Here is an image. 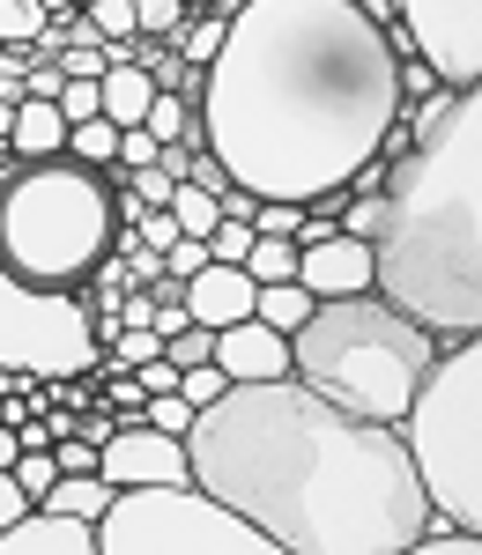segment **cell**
<instances>
[{
  "instance_id": "6da1fadb",
  "label": "cell",
  "mask_w": 482,
  "mask_h": 555,
  "mask_svg": "<svg viewBox=\"0 0 482 555\" xmlns=\"http://www.w3.org/2000/svg\"><path fill=\"white\" fill-rule=\"evenodd\" d=\"M201 133L253 201L350 193L394 127V52L356 0H245L201 82Z\"/></svg>"
},
{
  "instance_id": "7a4b0ae2",
  "label": "cell",
  "mask_w": 482,
  "mask_h": 555,
  "mask_svg": "<svg viewBox=\"0 0 482 555\" xmlns=\"http://www.w3.org/2000/svg\"><path fill=\"white\" fill-rule=\"evenodd\" d=\"M186 460L275 555H408L431 518L394 423L350 415L297 378L223 385L186 429Z\"/></svg>"
},
{
  "instance_id": "3957f363",
  "label": "cell",
  "mask_w": 482,
  "mask_h": 555,
  "mask_svg": "<svg viewBox=\"0 0 482 555\" xmlns=\"http://www.w3.org/2000/svg\"><path fill=\"white\" fill-rule=\"evenodd\" d=\"M371 289L439 341L482 334V89H460L431 141L386 164Z\"/></svg>"
},
{
  "instance_id": "277c9868",
  "label": "cell",
  "mask_w": 482,
  "mask_h": 555,
  "mask_svg": "<svg viewBox=\"0 0 482 555\" xmlns=\"http://www.w3.org/2000/svg\"><path fill=\"white\" fill-rule=\"evenodd\" d=\"M439 356V334L416 326L408 311L356 289V297H319L312 319L290 334V378L312 385L319 400L371 415V423H401V408L416 400V385Z\"/></svg>"
},
{
  "instance_id": "5b68a950",
  "label": "cell",
  "mask_w": 482,
  "mask_h": 555,
  "mask_svg": "<svg viewBox=\"0 0 482 555\" xmlns=\"http://www.w3.org/2000/svg\"><path fill=\"white\" fill-rule=\"evenodd\" d=\"M119 215H112V171H89L75 156H45V164H8L0 171V267L67 297L97 274V259L112 253Z\"/></svg>"
},
{
  "instance_id": "8992f818",
  "label": "cell",
  "mask_w": 482,
  "mask_h": 555,
  "mask_svg": "<svg viewBox=\"0 0 482 555\" xmlns=\"http://www.w3.org/2000/svg\"><path fill=\"white\" fill-rule=\"evenodd\" d=\"M394 437L416 460L431 512L482 533V334L439 341L416 400L401 408Z\"/></svg>"
},
{
  "instance_id": "52a82bcc",
  "label": "cell",
  "mask_w": 482,
  "mask_h": 555,
  "mask_svg": "<svg viewBox=\"0 0 482 555\" xmlns=\"http://www.w3.org/2000/svg\"><path fill=\"white\" fill-rule=\"evenodd\" d=\"M97 555H275V541L201 481H141L112 489L97 518Z\"/></svg>"
},
{
  "instance_id": "ba28073f",
  "label": "cell",
  "mask_w": 482,
  "mask_h": 555,
  "mask_svg": "<svg viewBox=\"0 0 482 555\" xmlns=\"http://www.w3.org/2000/svg\"><path fill=\"white\" fill-rule=\"evenodd\" d=\"M0 371H38V378H89L104 371V348L89 341V297H45L23 289L8 267H0Z\"/></svg>"
},
{
  "instance_id": "9c48e42d",
  "label": "cell",
  "mask_w": 482,
  "mask_h": 555,
  "mask_svg": "<svg viewBox=\"0 0 482 555\" xmlns=\"http://www.w3.org/2000/svg\"><path fill=\"white\" fill-rule=\"evenodd\" d=\"M394 23L445 89H482V0H394Z\"/></svg>"
},
{
  "instance_id": "30bf717a",
  "label": "cell",
  "mask_w": 482,
  "mask_h": 555,
  "mask_svg": "<svg viewBox=\"0 0 482 555\" xmlns=\"http://www.w3.org/2000/svg\"><path fill=\"white\" fill-rule=\"evenodd\" d=\"M97 474L112 489H141V481H193L186 437H164L156 423H119L97 444Z\"/></svg>"
},
{
  "instance_id": "8fae6325",
  "label": "cell",
  "mask_w": 482,
  "mask_h": 555,
  "mask_svg": "<svg viewBox=\"0 0 482 555\" xmlns=\"http://www.w3.org/2000/svg\"><path fill=\"white\" fill-rule=\"evenodd\" d=\"M297 282L312 297H356V289H371V245L350 230L312 237V245H297Z\"/></svg>"
},
{
  "instance_id": "7c38bea8",
  "label": "cell",
  "mask_w": 482,
  "mask_h": 555,
  "mask_svg": "<svg viewBox=\"0 0 482 555\" xmlns=\"http://www.w3.org/2000/svg\"><path fill=\"white\" fill-rule=\"evenodd\" d=\"M216 363L230 385H261V378H290V334H275L267 319H238L216 326Z\"/></svg>"
},
{
  "instance_id": "4fadbf2b",
  "label": "cell",
  "mask_w": 482,
  "mask_h": 555,
  "mask_svg": "<svg viewBox=\"0 0 482 555\" xmlns=\"http://www.w3.org/2000/svg\"><path fill=\"white\" fill-rule=\"evenodd\" d=\"M253 297H261V282L245 274V267H223V259H208L193 282H186V319L193 326H238V319H253Z\"/></svg>"
},
{
  "instance_id": "5bb4252c",
  "label": "cell",
  "mask_w": 482,
  "mask_h": 555,
  "mask_svg": "<svg viewBox=\"0 0 482 555\" xmlns=\"http://www.w3.org/2000/svg\"><path fill=\"white\" fill-rule=\"evenodd\" d=\"M0 555H97V526L75 512H52V504H30L0 533Z\"/></svg>"
},
{
  "instance_id": "9a60e30c",
  "label": "cell",
  "mask_w": 482,
  "mask_h": 555,
  "mask_svg": "<svg viewBox=\"0 0 482 555\" xmlns=\"http://www.w3.org/2000/svg\"><path fill=\"white\" fill-rule=\"evenodd\" d=\"M8 149H15V164H45V156H67V119H60V104H45V96H23V112H15V133H8Z\"/></svg>"
},
{
  "instance_id": "2e32d148",
  "label": "cell",
  "mask_w": 482,
  "mask_h": 555,
  "mask_svg": "<svg viewBox=\"0 0 482 555\" xmlns=\"http://www.w3.org/2000/svg\"><path fill=\"white\" fill-rule=\"evenodd\" d=\"M312 304H319V297H312L305 282L290 274V282H261V297H253V319H267L275 334H297V326L312 319Z\"/></svg>"
},
{
  "instance_id": "e0dca14e",
  "label": "cell",
  "mask_w": 482,
  "mask_h": 555,
  "mask_svg": "<svg viewBox=\"0 0 482 555\" xmlns=\"http://www.w3.org/2000/svg\"><path fill=\"white\" fill-rule=\"evenodd\" d=\"M45 504H52V512H75V518H89V526H97V518H104V504H112V481H104V474H60V481L45 489Z\"/></svg>"
},
{
  "instance_id": "ac0fdd59",
  "label": "cell",
  "mask_w": 482,
  "mask_h": 555,
  "mask_svg": "<svg viewBox=\"0 0 482 555\" xmlns=\"http://www.w3.org/2000/svg\"><path fill=\"white\" fill-rule=\"evenodd\" d=\"M67 156L89 164V171H112V164H119V127H112V119H83V127H67Z\"/></svg>"
},
{
  "instance_id": "d6986e66",
  "label": "cell",
  "mask_w": 482,
  "mask_h": 555,
  "mask_svg": "<svg viewBox=\"0 0 482 555\" xmlns=\"http://www.w3.org/2000/svg\"><path fill=\"white\" fill-rule=\"evenodd\" d=\"M245 274H253V282H290V274H297V237H261V230H253Z\"/></svg>"
},
{
  "instance_id": "ffe728a7",
  "label": "cell",
  "mask_w": 482,
  "mask_h": 555,
  "mask_svg": "<svg viewBox=\"0 0 482 555\" xmlns=\"http://www.w3.org/2000/svg\"><path fill=\"white\" fill-rule=\"evenodd\" d=\"M223 38H230V15H193V23L178 30V60H186V67H208L223 52Z\"/></svg>"
},
{
  "instance_id": "44dd1931",
  "label": "cell",
  "mask_w": 482,
  "mask_h": 555,
  "mask_svg": "<svg viewBox=\"0 0 482 555\" xmlns=\"http://www.w3.org/2000/svg\"><path fill=\"white\" fill-rule=\"evenodd\" d=\"M172 215H178V230H186V237H208V230L223 222L216 193H201L193 178H178V193H172Z\"/></svg>"
},
{
  "instance_id": "7402d4cb",
  "label": "cell",
  "mask_w": 482,
  "mask_h": 555,
  "mask_svg": "<svg viewBox=\"0 0 482 555\" xmlns=\"http://www.w3.org/2000/svg\"><path fill=\"white\" fill-rule=\"evenodd\" d=\"M134 23H141V38H164L178 52V30L193 23V8L186 0H134Z\"/></svg>"
},
{
  "instance_id": "603a6c76",
  "label": "cell",
  "mask_w": 482,
  "mask_h": 555,
  "mask_svg": "<svg viewBox=\"0 0 482 555\" xmlns=\"http://www.w3.org/2000/svg\"><path fill=\"white\" fill-rule=\"evenodd\" d=\"M193 415H201V408H193L186 392H149V400H141V423H156L164 437H186V429H193Z\"/></svg>"
},
{
  "instance_id": "cb8c5ba5",
  "label": "cell",
  "mask_w": 482,
  "mask_h": 555,
  "mask_svg": "<svg viewBox=\"0 0 482 555\" xmlns=\"http://www.w3.org/2000/svg\"><path fill=\"white\" fill-rule=\"evenodd\" d=\"M52 23L38 0H0V44H38V30Z\"/></svg>"
},
{
  "instance_id": "d4e9b609",
  "label": "cell",
  "mask_w": 482,
  "mask_h": 555,
  "mask_svg": "<svg viewBox=\"0 0 482 555\" xmlns=\"http://www.w3.org/2000/svg\"><path fill=\"white\" fill-rule=\"evenodd\" d=\"M245 253H253V222H230V215H223L216 230H208V259H223V267H245Z\"/></svg>"
},
{
  "instance_id": "484cf974",
  "label": "cell",
  "mask_w": 482,
  "mask_h": 555,
  "mask_svg": "<svg viewBox=\"0 0 482 555\" xmlns=\"http://www.w3.org/2000/svg\"><path fill=\"white\" fill-rule=\"evenodd\" d=\"M223 385H230V378H223V363H216V356H208V363H186V371H178V392H186L193 408H208Z\"/></svg>"
},
{
  "instance_id": "4316f807",
  "label": "cell",
  "mask_w": 482,
  "mask_h": 555,
  "mask_svg": "<svg viewBox=\"0 0 482 555\" xmlns=\"http://www.w3.org/2000/svg\"><path fill=\"white\" fill-rule=\"evenodd\" d=\"M15 481H23L30 504H45V489L60 481V460H52V452H23V460H15Z\"/></svg>"
},
{
  "instance_id": "83f0119b",
  "label": "cell",
  "mask_w": 482,
  "mask_h": 555,
  "mask_svg": "<svg viewBox=\"0 0 482 555\" xmlns=\"http://www.w3.org/2000/svg\"><path fill=\"white\" fill-rule=\"evenodd\" d=\"M60 119H67V127L104 119V96H97V82H75V75H67V89H60Z\"/></svg>"
},
{
  "instance_id": "f1b7e54d",
  "label": "cell",
  "mask_w": 482,
  "mask_h": 555,
  "mask_svg": "<svg viewBox=\"0 0 482 555\" xmlns=\"http://www.w3.org/2000/svg\"><path fill=\"white\" fill-rule=\"evenodd\" d=\"M156 149H164V141H156L149 127H119V164H112V171H149Z\"/></svg>"
},
{
  "instance_id": "f546056e",
  "label": "cell",
  "mask_w": 482,
  "mask_h": 555,
  "mask_svg": "<svg viewBox=\"0 0 482 555\" xmlns=\"http://www.w3.org/2000/svg\"><path fill=\"white\" fill-rule=\"evenodd\" d=\"M164 356H172L178 371H186V363H208V356H216V334H208V326H178L172 341H164Z\"/></svg>"
},
{
  "instance_id": "4dcf8cb0",
  "label": "cell",
  "mask_w": 482,
  "mask_h": 555,
  "mask_svg": "<svg viewBox=\"0 0 482 555\" xmlns=\"http://www.w3.org/2000/svg\"><path fill=\"white\" fill-rule=\"evenodd\" d=\"M297 222H305L297 201H261V208H253V230H261V237H297Z\"/></svg>"
},
{
  "instance_id": "1f68e13d",
  "label": "cell",
  "mask_w": 482,
  "mask_h": 555,
  "mask_svg": "<svg viewBox=\"0 0 482 555\" xmlns=\"http://www.w3.org/2000/svg\"><path fill=\"white\" fill-rule=\"evenodd\" d=\"M134 237H141L149 253H172V245L186 237V230H178V215H172V208H149L141 222H134Z\"/></svg>"
},
{
  "instance_id": "d6a6232c",
  "label": "cell",
  "mask_w": 482,
  "mask_h": 555,
  "mask_svg": "<svg viewBox=\"0 0 482 555\" xmlns=\"http://www.w3.org/2000/svg\"><path fill=\"white\" fill-rule=\"evenodd\" d=\"M201 267H208V237H178L172 253H164V274H172V282H193Z\"/></svg>"
},
{
  "instance_id": "836d02e7",
  "label": "cell",
  "mask_w": 482,
  "mask_h": 555,
  "mask_svg": "<svg viewBox=\"0 0 482 555\" xmlns=\"http://www.w3.org/2000/svg\"><path fill=\"white\" fill-rule=\"evenodd\" d=\"M186 178H193L201 193H223V185H230V171H223L216 149H193V156H186Z\"/></svg>"
},
{
  "instance_id": "e575fe53",
  "label": "cell",
  "mask_w": 482,
  "mask_h": 555,
  "mask_svg": "<svg viewBox=\"0 0 482 555\" xmlns=\"http://www.w3.org/2000/svg\"><path fill=\"white\" fill-rule=\"evenodd\" d=\"M52 460H60V474H97V444L89 437H60Z\"/></svg>"
},
{
  "instance_id": "d590c367",
  "label": "cell",
  "mask_w": 482,
  "mask_h": 555,
  "mask_svg": "<svg viewBox=\"0 0 482 555\" xmlns=\"http://www.w3.org/2000/svg\"><path fill=\"white\" fill-rule=\"evenodd\" d=\"M134 378H141V392H178V363L172 356H149V363H134Z\"/></svg>"
},
{
  "instance_id": "8d00e7d4",
  "label": "cell",
  "mask_w": 482,
  "mask_h": 555,
  "mask_svg": "<svg viewBox=\"0 0 482 555\" xmlns=\"http://www.w3.org/2000/svg\"><path fill=\"white\" fill-rule=\"evenodd\" d=\"M30 512V496H23V481H15V467H0V533L15 526V518Z\"/></svg>"
},
{
  "instance_id": "74e56055",
  "label": "cell",
  "mask_w": 482,
  "mask_h": 555,
  "mask_svg": "<svg viewBox=\"0 0 482 555\" xmlns=\"http://www.w3.org/2000/svg\"><path fill=\"white\" fill-rule=\"evenodd\" d=\"M112 429H119V415H112V408H75V437H89V444H104Z\"/></svg>"
},
{
  "instance_id": "f35d334b",
  "label": "cell",
  "mask_w": 482,
  "mask_h": 555,
  "mask_svg": "<svg viewBox=\"0 0 482 555\" xmlns=\"http://www.w3.org/2000/svg\"><path fill=\"white\" fill-rule=\"evenodd\" d=\"M89 341H97V348L119 341V311H89Z\"/></svg>"
},
{
  "instance_id": "ab89813d",
  "label": "cell",
  "mask_w": 482,
  "mask_h": 555,
  "mask_svg": "<svg viewBox=\"0 0 482 555\" xmlns=\"http://www.w3.org/2000/svg\"><path fill=\"white\" fill-rule=\"evenodd\" d=\"M45 15H67V8H83V0H38Z\"/></svg>"
},
{
  "instance_id": "60d3db41",
  "label": "cell",
  "mask_w": 482,
  "mask_h": 555,
  "mask_svg": "<svg viewBox=\"0 0 482 555\" xmlns=\"http://www.w3.org/2000/svg\"><path fill=\"white\" fill-rule=\"evenodd\" d=\"M186 8H193V15H208V8H216V0H186Z\"/></svg>"
},
{
  "instance_id": "b9f144b4",
  "label": "cell",
  "mask_w": 482,
  "mask_h": 555,
  "mask_svg": "<svg viewBox=\"0 0 482 555\" xmlns=\"http://www.w3.org/2000/svg\"><path fill=\"white\" fill-rule=\"evenodd\" d=\"M0 52H8V44H0Z\"/></svg>"
}]
</instances>
